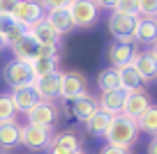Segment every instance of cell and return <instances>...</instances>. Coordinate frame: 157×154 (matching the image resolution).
Here are the masks:
<instances>
[{"label":"cell","mask_w":157,"mask_h":154,"mask_svg":"<svg viewBox=\"0 0 157 154\" xmlns=\"http://www.w3.org/2000/svg\"><path fill=\"white\" fill-rule=\"evenodd\" d=\"M30 67H33L35 81H37V78H44V76H49V74L58 72V55H42V58L33 60Z\"/></svg>","instance_id":"7402d4cb"},{"label":"cell","mask_w":157,"mask_h":154,"mask_svg":"<svg viewBox=\"0 0 157 154\" xmlns=\"http://www.w3.org/2000/svg\"><path fill=\"white\" fill-rule=\"evenodd\" d=\"M113 12L127 14V16H139V5H136V0H118L116 7H113Z\"/></svg>","instance_id":"83f0119b"},{"label":"cell","mask_w":157,"mask_h":154,"mask_svg":"<svg viewBox=\"0 0 157 154\" xmlns=\"http://www.w3.org/2000/svg\"><path fill=\"white\" fill-rule=\"evenodd\" d=\"M19 0H0V14H12Z\"/></svg>","instance_id":"4dcf8cb0"},{"label":"cell","mask_w":157,"mask_h":154,"mask_svg":"<svg viewBox=\"0 0 157 154\" xmlns=\"http://www.w3.org/2000/svg\"><path fill=\"white\" fill-rule=\"evenodd\" d=\"M19 145V124L16 122H5L0 124V149H12Z\"/></svg>","instance_id":"cb8c5ba5"},{"label":"cell","mask_w":157,"mask_h":154,"mask_svg":"<svg viewBox=\"0 0 157 154\" xmlns=\"http://www.w3.org/2000/svg\"><path fill=\"white\" fill-rule=\"evenodd\" d=\"M157 39V19H139L134 30V42L136 44H152Z\"/></svg>","instance_id":"ac0fdd59"},{"label":"cell","mask_w":157,"mask_h":154,"mask_svg":"<svg viewBox=\"0 0 157 154\" xmlns=\"http://www.w3.org/2000/svg\"><path fill=\"white\" fill-rule=\"evenodd\" d=\"M118 72V81H120V90L125 92H132V90H139L141 87V76H139V72L134 69V64H125V67L116 69Z\"/></svg>","instance_id":"d6986e66"},{"label":"cell","mask_w":157,"mask_h":154,"mask_svg":"<svg viewBox=\"0 0 157 154\" xmlns=\"http://www.w3.org/2000/svg\"><path fill=\"white\" fill-rule=\"evenodd\" d=\"M99 154H129V152L120 149V147H113V145H104V147H99Z\"/></svg>","instance_id":"1f68e13d"},{"label":"cell","mask_w":157,"mask_h":154,"mask_svg":"<svg viewBox=\"0 0 157 154\" xmlns=\"http://www.w3.org/2000/svg\"><path fill=\"white\" fill-rule=\"evenodd\" d=\"M44 7L39 5L37 0H19L14 7V12H12V16L16 19V23L25 25V28H30L33 23H37L39 19H44Z\"/></svg>","instance_id":"9c48e42d"},{"label":"cell","mask_w":157,"mask_h":154,"mask_svg":"<svg viewBox=\"0 0 157 154\" xmlns=\"http://www.w3.org/2000/svg\"><path fill=\"white\" fill-rule=\"evenodd\" d=\"M136 129H139V134L143 131V134L157 136V104H150L141 113V117L136 120Z\"/></svg>","instance_id":"603a6c76"},{"label":"cell","mask_w":157,"mask_h":154,"mask_svg":"<svg viewBox=\"0 0 157 154\" xmlns=\"http://www.w3.org/2000/svg\"><path fill=\"white\" fill-rule=\"evenodd\" d=\"M28 124L39 127V129H53L56 120H58V108L53 106V101H39L37 106L28 113Z\"/></svg>","instance_id":"52a82bcc"},{"label":"cell","mask_w":157,"mask_h":154,"mask_svg":"<svg viewBox=\"0 0 157 154\" xmlns=\"http://www.w3.org/2000/svg\"><path fill=\"white\" fill-rule=\"evenodd\" d=\"M0 154H7V152H0Z\"/></svg>","instance_id":"74e56055"},{"label":"cell","mask_w":157,"mask_h":154,"mask_svg":"<svg viewBox=\"0 0 157 154\" xmlns=\"http://www.w3.org/2000/svg\"><path fill=\"white\" fill-rule=\"evenodd\" d=\"M148 154H157V136H152L148 143Z\"/></svg>","instance_id":"836d02e7"},{"label":"cell","mask_w":157,"mask_h":154,"mask_svg":"<svg viewBox=\"0 0 157 154\" xmlns=\"http://www.w3.org/2000/svg\"><path fill=\"white\" fill-rule=\"evenodd\" d=\"M69 111H72V115L76 117L78 122H86L95 111H99V106H97V99L86 92V94L76 97V99L72 101V108H69Z\"/></svg>","instance_id":"e0dca14e"},{"label":"cell","mask_w":157,"mask_h":154,"mask_svg":"<svg viewBox=\"0 0 157 154\" xmlns=\"http://www.w3.org/2000/svg\"><path fill=\"white\" fill-rule=\"evenodd\" d=\"M14 28H16V19L14 16L12 14H0V35H2V37H7Z\"/></svg>","instance_id":"f1b7e54d"},{"label":"cell","mask_w":157,"mask_h":154,"mask_svg":"<svg viewBox=\"0 0 157 154\" xmlns=\"http://www.w3.org/2000/svg\"><path fill=\"white\" fill-rule=\"evenodd\" d=\"M132 64H134V69L139 72V76H141L143 83L155 81V78H157V60L152 58L148 51H139Z\"/></svg>","instance_id":"2e32d148"},{"label":"cell","mask_w":157,"mask_h":154,"mask_svg":"<svg viewBox=\"0 0 157 154\" xmlns=\"http://www.w3.org/2000/svg\"><path fill=\"white\" fill-rule=\"evenodd\" d=\"M51 147H60V149H67V152H81V138L76 136V131H74V129L60 131V134L53 136Z\"/></svg>","instance_id":"ffe728a7"},{"label":"cell","mask_w":157,"mask_h":154,"mask_svg":"<svg viewBox=\"0 0 157 154\" xmlns=\"http://www.w3.org/2000/svg\"><path fill=\"white\" fill-rule=\"evenodd\" d=\"M35 92L42 101H53V99H60V72H53L44 78H37L33 83Z\"/></svg>","instance_id":"4fadbf2b"},{"label":"cell","mask_w":157,"mask_h":154,"mask_svg":"<svg viewBox=\"0 0 157 154\" xmlns=\"http://www.w3.org/2000/svg\"><path fill=\"white\" fill-rule=\"evenodd\" d=\"M109 124H111V115H106V113H102V111H95L93 115L86 120V129H88V134L95 136V138H102V136L106 134Z\"/></svg>","instance_id":"44dd1931"},{"label":"cell","mask_w":157,"mask_h":154,"mask_svg":"<svg viewBox=\"0 0 157 154\" xmlns=\"http://www.w3.org/2000/svg\"><path fill=\"white\" fill-rule=\"evenodd\" d=\"M104 140H106V145H113V147H120V149H127L129 152L139 140L136 122L125 117V115L111 117V124H109L106 134H104Z\"/></svg>","instance_id":"6da1fadb"},{"label":"cell","mask_w":157,"mask_h":154,"mask_svg":"<svg viewBox=\"0 0 157 154\" xmlns=\"http://www.w3.org/2000/svg\"><path fill=\"white\" fill-rule=\"evenodd\" d=\"M116 2L118 0H95L97 9H111V12H113V7H116Z\"/></svg>","instance_id":"d6a6232c"},{"label":"cell","mask_w":157,"mask_h":154,"mask_svg":"<svg viewBox=\"0 0 157 154\" xmlns=\"http://www.w3.org/2000/svg\"><path fill=\"white\" fill-rule=\"evenodd\" d=\"M2 78L5 83L16 90V87H25V85H33L35 83V74H33V67L28 62H21V60H10L2 69Z\"/></svg>","instance_id":"3957f363"},{"label":"cell","mask_w":157,"mask_h":154,"mask_svg":"<svg viewBox=\"0 0 157 154\" xmlns=\"http://www.w3.org/2000/svg\"><path fill=\"white\" fill-rule=\"evenodd\" d=\"M28 35L39 44V46H53V48H60V35L49 25V21H46V19H39L37 23H33V25L28 28Z\"/></svg>","instance_id":"8fae6325"},{"label":"cell","mask_w":157,"mask_h":154,"mask_svg":"<svg viewBox=\"0 0 157 154\" xmlns=\"http://www.w3.org/2000/svg\"><path fill=\"white\" fill-rule=\"evenodd\" d=\"M136 53L139 51H136L134 44H120V42H111L109 44V51H106L109 62H111L113 69H120V67H125V64H132L134 58H136Z\"/></svg>","instance_id":"30bf717a"},{"label":"cell","mask_w":157,"mask_h":154,"mask_svg":"<svg viewBox=\"0 0 157 154\" xmlns=\"http://www.w3.org/2000/svg\"><path fill=\"white\" fill-rule=\"evenodd\" d=\"M5 122H16V111L10 94H0V124Z\"/></svg>","instance_id":"484cf974"},{"label":"cell","mask_w":157,"mask_h":154,"mask_svg":"<svg viewBox=\"0 0 157 154\" xmlns=\"http://www.w3.org/2000/svg\"><path fill=\"white\" fill-rule=\"evenodd\" d=\"M37 2L44 7V12H49V9H60V7H69V2H72V0H37Z\"/></svg>","instance_id":"f546056e"},{"label":"cell","mask_w":157,"mask_h":154,"mask_svg":"<svg viewBox=\"0 0 157 154\" xmlns=\"http://www.w3.org/2000/svg\"><path fill=\"white\" fill-rule=\"evenodd\" d=\"M97 87L99 92H111L120 87V81H118V72L113 67H106L97 74Z\"/></svg>","instance_id":"d4e9b609"},{"label":"cell","mask_w":157,"mask_h":154,"mask_svg":"<svg viewBox=\"0 0 157 154\" xmlns=\"http://www.w3.org/2000/svg\"><path fill=\"white\" fill-rule=\"evenodd\" d=\"M139 16H127V14H118L111 12L106 21V28L111 32V37L120 44H134V30H136Z\"/></svg>","instance_id":"7a4b0ae2"},{"label":"cell","mask_w":157,"mask_h":154,"mask_svg":"<svg viewBox=\"0 0 157 154\" xmlns=\"http://www.w3.org/2000/svg\"><path fill=\"white\" fill-rule=\"evenodd\" d=\"M88 81L81 72H60V99L74 101L76 97L86 94Z\"/></svg>","instance_id":"8992f818"},{"label":"cell","mask_w":157,"mask_h":154,"mask_svg":"<svg viewBox=\"0 0 157 154\" xmlns=\"http://www.w3.org/2000/svg\"><path fill=\"white\" fill-rule=\"evenodd\" d=\"M10 99H12V104H14V111H16V113H23V115H28V113L37 106L39 101H42V99L37 97V92H35L33 85H25V87H16V90H12Z\"/></svg>","instance_id":"7c38bea8"},{"label":"cell","mask_w":157,"mask_h":154,"mask_svg":"<svg viewBox=\"0 0 157 154\" xmlns=\"http://www.w3.org/2000/svg\"><path fill=\"white\" fill-rule=\"evenodd\" d=\"M139 19H157V0H136Z\"/></svg>","instance_id":"4316f807"},{"label":"cell","mask_w":157,"mask_h":154,"mask_svg":"<svg viewBox=\"0 0 157 154\" xmlns=\"http://www.w3.org/2000/svg\"><path fill=\"white\" fill-rule=\"evenodd\" d=\"M152 101H150V94H148L143 87H139V90H132L125 94V104H123V113L120 115L129 117V120L136 122L139 117H141V113L146 111L148 106H150Z\"/></svg>","instance_id":"ba28073f"},{"label":"cell","mask_w":157,"mask_h":154,"mask_svg":"<svg viewBox=\"0 0 157 154\" xmlns=\"http://www.w3.org/2000/svg\"><path fill=\"white\" fill-rule=\"evenodd\" d=\"M148 53H150V55H152V58H155V60H157V39H155V42H152V44H150V51H148Z\"/></svg>","instance_id":"e575fe53"},{"label":"cell","mask_w":157,"mask_h":154,"mask_svg":"<svg viewBox=\"0 0 157 154\" xmlns=\"http://www.w3.org/2000/svg\"><path fill=\"white\" fill-rule=\"evenodd\" d=\"M44 19L49 21V25L56 30V32L63 37V35H69L74 30V23H72V16H69V9L67 7H60V9H49L44 14Z\"/></svg>","instance_id":"9a60e30c"},{"label":"cell","mask_w":157,"mask_h":154,"mask_svg":"<svg viewBox=\"0 0 157 154\" xmlns=\"http://www.w3.org/2000/svg\"><path fill=\"white\" fill-rule=\"evenodd\" d=\"M5 48H7V42H5V37L0 35V51H5Z\"/></svg>","instance_id":"d590c367"},{"label":"cell","mask_w":157,"mask_h":154,"mask_svg":"<svg viewBox=\"0 0 157 154\" xmlns=\"http://www.w3.org/2000/svg\"><path fill=\"white\" fill-rule=\"evenodd\" d=\"M53 140V129H39V127L23 124L19 127V145L25 149H49Z\"/></svg>","instance_id":"5b68a950"},{"label":"cell","mask_w":157,"mask_h":154,"mask_svg":"<svg viewBox=\"0 0 157 154\" xmlns=\"http://www.w3.org/2000/svg\"><path fill=\"white\" fill-rule=\"evenodd\" d=\"M76 154H88V152H83V149H81V152H76Z\"/></svg>","instance_id":"8d00e7d4"},{"label":"cell","mask_w":157,"mask_h":154,"mask_svg":"<svg viewBox=\"0 0 157 154\" xmlns=\"http://www.w3.org/2000/svg\"><path fill=\"white\" fill-rule=\"evenodd\" d=\"M125 94H127V92L120 90V87H118V90H111V92H102L99 99H97L99 111L111 115V117L120 115V113H123V104H125Z\"/></svg>","instance_id":"5bb4252c"},{"label":"cell","mask_w":157,"mask_h":154,"mask_svg":"<svg viewBox=\"0 0 157 154\" xmlns=\"http://www.w3.org/2000/svg\"><path fill=\"white\" fill-rule=\"evenodd\" d=\"M67 9H69L74 28H90L99 19V9L95 5V0H72Z\"/></svg>","instance_id":"277c9868"}]
</instances>
